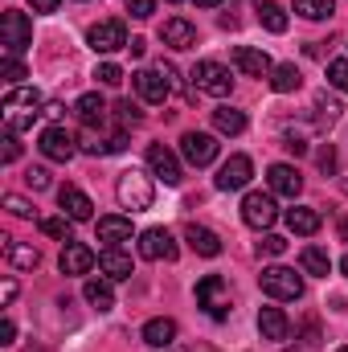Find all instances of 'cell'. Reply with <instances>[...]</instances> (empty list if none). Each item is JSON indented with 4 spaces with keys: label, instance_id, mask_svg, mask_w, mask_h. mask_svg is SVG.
<instances>
[{
    "label": "cell",
    "instance_id": "obj_14",
    "mask_svg": "<svg viewBox=\"0 0 348 352\" xmlns=\"http://www.w3.org/2000/svg\"><path fill=\"white\" fill-rule=\"evenodd\" d=\"M148 168H152V176H160L168 188L180 184V176H184L180 160H176V152L173 148H164V144H152V148H148Z\"/></svg>",
    "mask_w": 348,
    "mask_h": 352
},
{
    "label": "cell",
    "instance_id": "obj_5",
    "mask_svg": "<svg viewBox=\"0 0 348 352\" xmlns=\"http://www.w3.org/2000/svg\"><path fill=\"white\" fill-rule=\"evenodd\" d=\"M131 82H135V94H140L144 102H156V107H160V102H168V94H173L176 70L160 62V70H135Z\"/></svg>",
    "mask_w": 348,
    "mask_h": 352
},
{
    "label": "cell",
    "instance_id": "obj_35",
    "mask_svg": "<svg viewBox=\"0 0 348 352\" xmlns=\"http://www.w3.org/2000/svg\"><path fill=\"white\" fill-rule=\"evenodd\" d=\"M70 226H74V221H70L66 213H62V217H41V234H45V238H58V242H74V238H70Z\"/></svg>",
    "mask_w": 348,
    "mask_h": 352
},
{
    "label": "cell",
    "instance_id": "obj_34",
    "mask_svg": "<svg viewBox=\"0 0 348 352\" xmlns=\"http://www.w3.org/2000/svg\"><path fill=\"white\" fill-rule=\"evenodd\" d=\"M340 111H345V107H340L336 98H328V94L316 98V123H320V127H332V123L340 119Z\"/></svg>",
    "mask_w": 348,
    "mask_h": 352
},
{
    "label": "cell",
    "instance_id": "obj_16",
    "mask_svg": "<svg viewBox=\"0 0 348 352\" xmlns=\"http://www.w3.org/2000/svg\"><path fill=\"white\" fill-rule=\"evenodd\" d=\"M266 180H270V192H274V197H291V201H295V197L303 192V176L295 173L291 164H270V168H266Z\"/></svg>",
    "mask_w": 348,
    "mask_h": 352
},
{
    "label": "cell",
    "instance_id": "obj_52",
    "mask_svg": "<svg viewBox=\"0 0 348 352\" xmlns=\"http://www.w3.org/2000/svg\"><path fill=\"white\" fill-rule=\"evenodd\" d=\"M62 111H66V107H62V102H45V115H50V119H58V115H62Z\"/></svg>",
    "mask_w": 348,
    "mask_h": 352
},
{
    "label": "cell",
    "instance_id": "obj_44",
    "mask_svg": "<svg viewBox=\"0 0 348 352\" xmlns=\"http://www.w3.org/2000/svg\"><path fill=\"white\" fill-rule=\"evenodd\" d=\"M127 12H131L135 21H148V16L156 12V0H127Z\"/></svg>",
    "mask_w": 348,
    "mask_h": 352
},
{
    "label": "cell",
    "instance_id": "obj_53",
    "mask_svg": "<svg viewBox=\"0 0 348 352\" xmlns=\"http://www.w3.org/2000/svg\"><path fill=\"white\" fill-rule=\"evenodd\" d=\"M336 230H340V242H348V217H340V226H336Z\"/></svg>",
    "mask_w": 348,
    "mask_h": 352
},
{
    "label": "cell",
    "instance_id": "obj_47",
    "mask_svg": "<svg viewBox=\"0 0 348 352\" xmlns=\"http://www.w3.org/2000/svg\"><path fill=\"white\" fill-rule=\"evenodd\" d=\"M283 148H287V152H295V156H303V152H307V144H303L299 135H287V140H283Z\"/></svg>",
    "mask_w": 348,
    "mask_h": 352
},
{
    "label": "cell",
    "instance_id": "obj_38",
    "mask_svg": "<svg viewBox=\"0 0 348 352\" xmlns=\"http://www.w3.org/2000/svg\"><path fill=\"white\" fill-rule=\"evenodd\" d=\"M94 78H98L102 87H119V82H123V70H119L115 62H102V66L94 70Z\"/></svg>",
    "mask_w": 348,
    "mask_h": 352
},
{
    "label": "cell",
    "instance_id": "obj_12",
    "mask_svg": "<svg viewBox=\"0 0 348 352\" xmlns=\"http://www.w3.org/2000/svg\"><path fill=\"white\" fill-rule=\"evenodd\" d=\"M37 148H41V156H45V160H58V164H66V160H74V152H78V148H74V135H70L66 127H58V123L41 131V140H37Z\"/></svg>",
    "mask_w": 348,
    "mask_h": 352
},
{
    "label": "cell",
    "instance_id": "obj_23",
    "mask_svg": "<svg viewBox=\"0 0 348 352\" xmlns=\"http://www.w3.org/2000/svg\"><path fill=\"white\" fill-rule=\"evenodd\" d=\"M320 226H324L320 209H312V205H295V209H287V230H291V234H299V238H312Z\"/></svg>",
    "mask_w": 348,
    "mask_h": 352
},
{
    "label": "cell",
    "instance_id": "obj_27",
    "mask_svg": "<svg viewBox=\"0 0 348 352\" xmlns=\"http://www.w3.org/2000/svg\"><path fill=\"white\" fill-rule=\"evenodd\" d=\"M4 258L17 266V270H37V263H41V254H37L33 246H25V242H12V238H4Z\"/></svg>",
    "mask_w": 348,
    "mask_h": 352
},
{
    "label": "cell",
    "instance_id": "obj_10",
    "mask_svg": "<svg viewBox=\"0 0 348 352\" xmlns=\"http://www.w3.org/2000/svg\"><path fill=\"white\" fill-rule=\"evenodd\" d=\"M279 217V205H274V192H246L242 201V221L250 230H270Z\"/></svg>",
    "mask_w": 348,
    "mask_h": 352
},
{
    "label": "cell",
    "instance_id": "obj_28",
    "mask_svg": "<svg viewBox=\"0 0 348 352\" xmlns=\"http://www.w3.org/2000/svg\"><path fill=\"white\" fill-rule=\"evenodd\" d=\"M74 111H78V119H83L87 127H102V119H107V102H102L98 94H83V98L74 102Z\"/></svg>",
    "mask_w": 348,
    "mask_h": 352
},
{
    "label": "cell",
    "instance_id": "obj_19",
    "mask_svg": "<svg viewBox=\"0 0 348 352\" xmlns=\"http://www.w3.org/2000/svg\"><path fill=\"white\" fill-rule=\"evenodd\" d=\"M234 66L246 74V78H266L274 66H270V58L262 54V50H254V45H238L234 50Z\"/></svg>",
    "mask_w": 348,
    "mask_h": 352
},
{
    "label": "cell",
    "instance_id": "obj_7",
    "mask_svg": "<svg viewBox=\"0 0 348 352\" xmlns=\"http://www.w3.org/2000/svg\"><path fill=\"white\" fill-rule=\"evenodd\" d=\"M188 78H193V87L201 90V94H209V98H226L234 90V78H230V70L221 62H197Z\"/></svg>",
    "mask_w": 348,
    "mask_h": 352
},
{
    "label": "cell",
    "instance_id": "obj_56",
    "mask_svg": "<svg viewBox=\"0 0 348 352\" xmlns=\"http://www.w3.org/2000/svg\"><path fill=\"white\" fill-rule=\"evenodd\" d=\"M336 352H348V344H345V349H336Z\"/></svg>",
    "mask_w": 348,
    "mask_h": 352
},
{
    "label": "cell",
    "instance_id": "obj_51",
    "mask_svg": "<svg viewBox=\"0 0 348 352\" xmlns=\"http://www.w3.org/2000/svg\"><path fill=\"white\" fill-rule=\"evenodd\" d=\"M123 148H127V135H111L107 140V152H123Z\"/></svg>",
    "mask_w": 348,
    "mask_h": 352
},
{
    "label": "cell",
    "instance_id": "obj_4",
    "mask_svg": "<svg viewBox=\"0 0 348 352\" xmlns=\"http://www.w3.org/2000/svg\"><path fill=\"white\" fill-rule=\"evenodd\" d=\"M115 192H119V205H123V209H131V213H144V209H152V201H156L152 180H148L144 173H135V168L119 176Z\"/></svg>",
    "mask_w": 348,
    "mask_h": 352
},
{
    "label": "cell",
    "instance_id": "obj_32",
    "mask_svg": "<svg viewBox=\"0 0 348 352\" xmlns=\"http://www.w3.org/2000/svg\"><path fill=\"white\" fill-rule=\"evenodd\" d=\"M83 295H87L90 307H98V311H111L115 307V295H111V283H102V278H87V287H83Z\"/></svg>",
    "mask_w": 348,
    "mask_h": 352
},
{
    "label": "cell",
    "instance_id": "obj_8",
    "mask_svg": "<svg viewBox=\"0 0 348 352\" xmlns=\"http://www.w3.org/2000/svg\"><path fill=\"white\" fill-rule=\"evenodd\" d=\"M140 254H144L148 263H176L180 246H176V238L164 226H152V230L140 234Z\"/></svg>",
    "mask_w": 348,
    "mask_h": 352
},
{
    "label": "cell",
    "instance_id": "obj_24",
    "mask_svg": "<svg viewBox=\"0 0 348 352\" xmlns=\"http://www.w3.org/2000/svg\"><path fill=\"white\" fill-rule=\"evenodd\" d=\"M184 242H188L201 258H217V254H221V238H217L213 230L197 226V221H193V226H184Z\"/></svg>",
    "mask_w": 348,
    "mask_h": 352
},
{
    "label": "cell",
    "instance_id": "obj_13",
    "mask_svg": "<svg viewBox=\"0 0 348 352\" xmlns=\"http://www.w3.org/2000/svg\"><path fill=\"white\" fill-rule=\"evenodd\" d=\"M250 176H254V164H250V156H230L217 176H213V184L221 188V192H238V188H246L250 184Z\"/></svg>",
    "mask_w": 348,
    "mask_h": 352
},
{
    "label": "cell",
    "instance_id": "obj_6",
    "mask_svg": "<svg viewBox=\"0 0 348 352\" xmlns=\"http://www.w3.org/2000/svg\"><path fill=\"white\" fill-rule=\"evenodd\" d=\"M259 287L270 299H299L303 295V278L291 266H266L259 274Z\"/></svg>",
    "mask_w": 348,
    "mask_h": 352
},
{
    "label": "cell",
    "instance_id": "obj_11",
    "mask_svg": "<svg viewBox=\"0 0 348 352\" xmlns=\"http://www.w3.org/2000/svg\"><path fill=\"white\" fill-rule=\"evenodd\" d=\"M180 156L193 164V168H205L217 160V140L209 131H184L180 135Z\"/></svg>",
    "mask_w": 348,
    "mask_h": 352
},
{
    "label": "cell",
    "instance_id": "obj_22",
    "mask_svg": "<svg viewBox=\"0 0 348 352\" xmlns=\"http://www.w3.org/2000/svg\"><path fill=\"white\" fill-rule=\"evenodd\" d=\"M144 344L148 349H173L176 344V320H168V316H156V320H148L144 324Z\"/></svg>",
    "mask_w": 348,
    "mask_h": 352
},
{
    "label": "cell",
    "instance_id": "obj_30",
    "mask_svg": "<svg viewBox=\"0 0 348 352\" xmlns=\"http://www.w3.org/2000/svg\"><path fill=\"white\" fill-rule=\"evenodd\" d=\"M270 87L279 90V94H291V90L303 87V74L295 70V62H283V66L270 70Z\"/></svg>",
    "mask_w": 348,
    "mask_h": 352
},
{
    "label": "cell",
    "instance_id": "obj_1",
    "mask_svg": "<svg viewBox=\"0 0 348 352\" xmlns=\"http://www.w3.org/2000/svg\"><path fill=\"white\" fill-rule=\"evenodd\" d=\"M37 115H45V111H41V94L33 87H8L4 90V127L8 131L33 127Z\"/></svg>",
    "mask_w": 348,
    "mask_h": 352
},
{
    "label": "cell",
    "instance_id": "obj_18",
    "mask_svg": "<svg viewBox=\"0 0 348 352\" xmlns=\"http://www.w3.org/2000/svg\"><path fill=\"white\" fill-rule=\"evenodd\" d=\"M94 263H98V254H94L90 246H83V242H66V246H62V258H58L62 274H87Z\"/></svg>",
    "mask_w": 348,
    "mask_h": 352
},
{
    "label": "cell",
    "instance_id": "obj_55",
    "mask_svg": "<svg viewBox=\"0 0 348 352\" xmlns=\"http://www.w3.org/2000/svg\"><path fill=\"white\" fill-rule=\"evenodd\" d=\"M340 274H345V278H348V254H345V258H340Z\"/></svg>",
    "mask_w": 348,
    "mask_h": 352
},
{
    "label": "cell",
    "instance_id": "obj_57",
    "mask_svg": "<svg viewBox=\"0 0 348 352\" xmlns=\"http://www.w3.org/2000/svg\"><path fill=\"white\" fill-rule=\"evenodd\" d=\"M168 4H180V0H168Z\"/></svg>",
    "mask_w": 348,
    "mask_h": 352
},
{
    "label": "cell",
    "instance_id": "obj_39",
    "mask_svg": "<svg viewBox=\"0 0 348 352\" xmlns=\"http://www.w3.org/2000/svg\"><path fill=\"white\" fill-rule=\"evenodd\" d=\"M0 144H4L0 160H4V164H17V160H21V144H17V131H4V140H0Z\"/></svg>",
    "mask_w": 348,
    "mask_h": 352
},
{
    "label": "cell",
    "instance_id": "obj_46",
    "mask_svg": "<svg viewBox=\"0 0 348 352\" xmlns=\"http://www.w3.org/2000/svg\"><path fill=\"white\" fill-rule=\"evenodd\" d=\"M17 299V278H4V291H0V307H8Z\"/></svg>",
    "mask_w": 348,
    "mask_h": 352
},
{
    "label": "cell",
    "instance_id": "obj_21",
    "mask_svg": "<svg viewBox=\"0 0 348 352\" xmlns=\"http://www.w3.org/2000/svg\"><path fill=\"white\" fill-rule=\"evenodd\" d=\"M259 332H262V340H287L291 336V320H287V311L283 307H262L259 311Z\"/></svg>",
    "mask_w": 348,
    "mask_h": 352
},
{
    "label": "cell",
    "instance_id": "obj_48",
    "mask_svg": "<svg viewBox=\"0 0 348 352\" xmlns=\"http://www.w3.org/2000/svg\"><path fill=\"white\" fill-rule=\"evenodd\" d=\"M12 336H17V324L4 320V324H0V344H12Z\"/></svg>",
    "mask_w": 348,
    "mask_h": 352
},
{
    "label": "cell",
    "instance_id": "obj_33",
    "mask_svg": "<svg viewBox=\"0 0 348 352\" xmlns=\"http://www.w3.org/2000/svg\"><path fill=\"white\" fill-rule=\"evenodd\" d=\"M295 12L307 16V21H328L336 12V4L332 0H295Z\"/></svg>",
    "mask_w": 348,
    "mask_h": 352
},
{
    "label": "cell",
    "instance_id": "obj_41",
    "mask_svg": "<svg viewBox=\"0 0 348 352\" xmlns=\"http://www.w3.org/2000/svg\"><path fill=\"white\" fill-rule=\"evenodd\" d=\"M316 164H320V173H324V176H332V173H336V148H332V144H324V148L316 152Z\"/></svg>",
    "mask_w": 348,
    "mask_h": 352
},
{
    "label": "cell",
    "instance_id": "obj_43",
    "mask_svg": "<svg viewBox=\"0 0 348 352\" xmlns=\"http://www.w3.org/2000/svg\"><path fill=\"white\" fill-rule=\"evenodd\" d=\"M115 111H119V119H123V123H131V127H135V123L144 119V115H140V107H135L131 98H123V102H115Z\"/></svg>",
    "mask_w": 348,
    "mask_h": 352
},
{
    "label": "cell",
    "instance_id": "obj_50",
    "mask_svg": "<svg viewBox=\"0 0 348 352\" xmlns=\"http://www.w3.org/2000/svg\"><path fill=\"white\" fill-rule=\"evenodd\" d=\"M127 50H131V58H144V50H148V41H144V37H131V41H127Z\"/></svg>",
    "mask_w": 348,
    "mask_h": 352
},
{
    "label": "cell",
    "instance_id": "obj_29",
    "mask_svg": "<svg viewBox=\"0 0 348 352\" xmlns=\"http://www.w3.org/2000/svg\"><path fill=\"white\" fill-rule=\"evenodd\" d=\"M254 12H259L262 29H270V33H287V12H283V4H274V0H259Z\"/></svg>",
    "mask_w": 348,
    "mask_h": 352
},
{
    "label": "cell",
    "instance_id": "obj_2",
    "mask_svg": "<svg viewBox=\"0 0 348 352\" xmlns=\"http://www.w3.org/2000/svg\"><path fill=\"white\" fill-rule=\"evenodd\" d=\"M29 41H33V21L25 12H17V8H4L0 12V45H4V54L17 58V54L29 50Z\"/></svg>",
    "mask_w": 348,
    "mask_h": 352
},
{
    "label": "cell",
    "instance_id": "obj_40",
    "mask_svg": "<svg viewBox=\"0 0 348 352\" xmlns=\"http://www.w3.org/2000/svg\"><path fill=\"white\" fill-rule=\"evenodd\" d=\"M4 209H8L12 217H33V205H29L25 197H17V192H8V197H4Z\"/></svg>",
    "mask_w": 348,
    "mask_h": 352
},
{
    "label": "cell",
    "instance_id": "obj_37",
    "mask_svg": "<svg viewBox=\"0 0 348 352\" xmlns=\"http://www.w3.org/2000/svg\"><path fill=\"white\" fill-rule=\"evenodd\" d=\"M0 74H4V82H8V87H21V78H25V66H21L17 58H8V54H4V62H0Z\"/></svg>",
    "mask_w": 348,
    "mask_h": 352
},
{
    "label": "cell",
    "instance_id": "obj_25",
    "mask_svg": "<svg viewBox=\"0 0 348 352\" xmlns=\"http://www.w3.org/2000/svg\"><path fill=\"white\" fill-rule=\"evenodd\" d=\"M98 242H107V246L131 242V217H119V213H111V217H98Z\"/></svg>",
    "mask_w": 348,
    "mask_h": 352
},
{
    "label": "cell",
    "instance_id": "obj_17",
    "mask_svg": "<svg viewBox=\"0 0 348 352\" xmlns=\"http://www.w3.org/2000/svg\"><path fill=\"white\" fill-rule=\"evenodd\" d=\"M160 41H164L168 50H193V45H197V29H193L184 16H168V21L160 25Z\"/></svg>",
    "mask_w": 348,
    "mask_h": 352
},
{
    "label": "cell",
    "instance_id": "obj_26",
    "mask_svg": "<svg viewBox=\"0 0 348 352\" xmlns=\"http://www.w3.org/2000/svg\"><path fill=\"white\" fill-rule=\"evenodd\" d=\"M213 131H221V135H242V131H246V111L217 107V111H213Z\"/></svg>",
    "mask_w": 348,
    "mask_h": 352
},
{
    "label": "cell",
    "instance_id": "obj_36",
    "mask_svg": "<svg viewBox=\"0 0 348 352\" xmlns=\"http://www.w3.org/2000/svg\"><path fill=\"white\" fill-rule=\"evenodd\" d=\"M328 82L336 90H345L348 94V58H336V62H328Z\"/></svg>",
    "mask_w": 348,
    "mask_h": 352
},
{
    "label": "cell",
    "instance_id": "obj_58",
    "mask_svg": "<svg viewBox=\"0 0 348 352\" xmlns=\"http://www.w3.org/2000/svg\"><path fill=\"white\" fill-rule=\"evenodd\" d=\"M345 192H348V180H345Z\"/></svg>",
    "mask_w": 348,
    "mask_h": 352
},
{
    "label": "cell",
    "instance_id": "obj_20",
    "mask_svg": "<svg viewBox=\"0 0 348 352\" xmlns=\"http://www.w3.org/2000/svg\"><path fill=\"white\" fill-rule=\"evenodd\" d=\"M98 270H102L111 283H123V278H131V274H135V266H131V254H123L119 246H107V250L98 254Z\"/></svg>",
    "mask_w": 348,
    "mask_h": 352
},
{
    "label": "cell",
    "instance_id": "obj_49",
    "mask_svg": "<svg viewBox=\"0 0 348 352\" xmlns=\"http://www.w3.org/2000/svg\"><path fill=\"white\" fill-rule=\"evenodd\" d=\"M29 4H33V12H58L62 0H29Z\"/></svg>",
    "mask_w": 348,
    "mask_h": 352
},
{
    "label": "cell",
    "instance_id": "obj_3",
    "mask_svg": "<svg viewBox=\"0 0 348 352\" xmlns=\"http://www.w3.org/2000/svg\"><path fill=\"white\" fill-rule=\"evenodd\" d=\"M197 307L209 320H230V283L221 274H205L197 283Z\"/></svg>",
    "mask_w": 348,
    "mask_h": 352
},
{
    "label": "cell",
    "instance_id": "obj_45",
    "mask_svg": "<svg viewBox=\"0 0 348 352\" xmlns=\"http://www.w3.org/2000/svg\"><path fill=\"white\" fill-rule=\"evenodd\" d=\"M25 184H29L33 192H41V188H50V173H45V168H29V173H25Z\"/></svg>",
    "mask_w": 348,
    "mask_h": 352
},
{
    "label": "cell",
    "instance_id": "obj_15",
    "mask_svg": "<svg viewBox=\"0 0 348 352\" xmlns=\"http://www.w3.org/2000/svg\"><path fill=\"white\" fill-rule=\"evenodd\" d=\"M58 205H62V213H66L70 221H90V217H94V205H90V197L78 184H62V188H58Z\"/></svg>",
    "mask_w": 348,
    "mask_h": 352
},
{
    "label": "cell",
    "instance_id": "obj_54",
    "mask_svg": "<svg viewBox=\"0 0 348 352\" xmlns=\"http://www.w3.org/2000/svg\"><path fill=\"white\" fill-rule=\"evenodd\" d=\"M197 4H201V8H213V4H221V0H197Z\"/></svg>",
    "mask_w": 348,
    "mask_h": 352
},
{
    "label": "cell",
    "instance_id": "obj_9",
    "mask_svg": "<svg viewBox=\"0 0 348 352\" xmlns=\"http://www.w3.org/2000/svg\"><path fill=\"white\" fill-rule=\"evenodd\" d=\"M87 45L94 54H115V50H127V25L123 21H98L90 25Z\"/></svg>",
    "mask_w": 348,
    "mask_h": 352
},
{
    "label": "cell",
    "instance_id": "obj_31",
    "mask_svg": "<svg viewBox=\"0 0 348 352\" xmlns=\"http://www.w3.org/2000/svg\"><path fill=\"white\" fill-rule=\"evenodd\" d=\"M299 266H303L307 274H316V278H328V270H332V258H328V250H320V246H303V254H299Z\"/></svg>",
    "mask_w": 348,
    "mask_h": 352
},
{
    "label": "cell",
    "instance_id": "obj_42",
    "mask_svg": "<svg viewBox=\"0 0 348 352\" xmlns=\"http://www.w3.org/2000/svg\"><path fill=\"white\" fill-rule=\"evenodd\" d=\"M283 250H287V238H279V234H266L259 242V254H270V258H279Z\"/></svg>",
    "mask_w": 348,
    "mask_h": 352
}]
</instances>
